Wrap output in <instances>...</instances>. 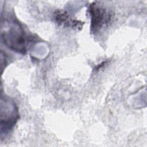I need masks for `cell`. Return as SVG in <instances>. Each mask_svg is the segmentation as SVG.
Returning a JSON list of instances; mask_svg holds the SVG:
<instances>
[{
    "instance_id": "cell-1",
    "label": "cell",
    "mask_w": 147,
    "mask_h": 147,
    "mask_svg": "<svg viewBox=\"0 0 147 147\" xmlns=\"http://www.w3.org/2000/svg\"><path fill=\"white\" fill-rule=\"evenodd\" d=\"M1 34L3 42L11 49L21 53L26 52V41L21 26L13 20L1 21Z\"/></svg>"
},
{
    "instance_id": "cell-2",
    "label": "cell",
    "mask_w": 147,
    "mask_h": 147,
    "mask_svg": "<svg viewBox=\"0 0 147 147\" xmlns=\"http://www.w3.org/2000/svg\"><path fill=\"white\" fill-rule=\"evenodd\" d=\"M18 119V111L14 103L6 97L1 98V134L6 133L12 128Z\"/></svg>"
},
{
    "instance_id": "cell-3",
    "label": "cell",
    "mask_w": 147,
    "mask_h": 147,
    "mask_svg": "<svg viewBox=\"0 0 147 147\" xmlns=\"http://www.w3.org/2000/svg\"><path fill=\"white\" fill-rule=\"evenodd\" d=\"M89 10L91 17V29L93 32L99 30L110 20V14L97 2L92 3Z\"/></svg>"
},
{
    "instance_id": "cell-4",
    "label": "cell",
    "mask_w": 147,
    "mask_h": 147,
    "mask_svg": "<svg viewBox=\"0 0 147 147\" xmlns=\"http://www.w3.org/2000/svg\"><path fill=\"white\" fill-rule=\"evenodd\" d=\"M55 18L56 21L60 25H64L67 26H78L82 22L79 23L77 21L72 20L69 16V15L64 11L58 10L55 14Z\"/></svg>"
}]
</instances>
